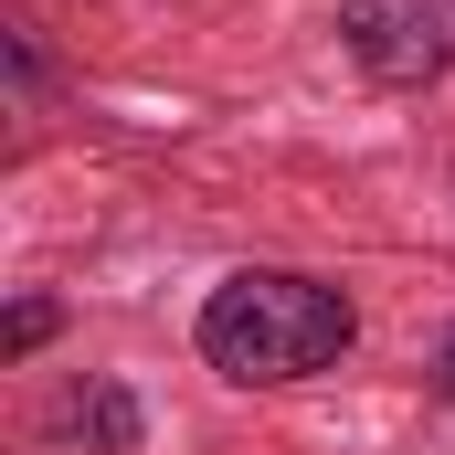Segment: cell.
Here are the masks:
<instances>
[{
  "label": "cell",
  "instance_id": "6da1fadb",
  "mask_svg": "<svg viewBox=\"0 0 455 455\" xmlns=\"http://www.w3.org/2000/svg\"><path fill=\"white\" fill-rule=\"evenodd\" d=\"M349 339H360L349 286L297 275V265H233L223 286L202 297V318H191V349H202L223 381H243V392L318 381V371L349 360Z\"/></svg>",
  "mask_w": 455,
  "mask_h": 455
},
{
  "label": "cell",
  "instance_id": "7a4b0ae2",
  "mask_svg": "<svg viewBox=\"0 0 455 455\" xmlns=\"http://www.w3.org/2000/svg\"><path fill=\"white\" fill-rule=\"evenodd\" d=\"M339 43L381 96H424L455 64V0H339Z\"/></svg>",
  "mask_w": 455,
  "mask_h": 455
},
{
  "label": "cell",
  "instance_id": "3957f363",
  "mask_svg": "<svg viewBox=\"0 0 455 455\" xmlns=\"http://www.w3.org/2000/svg\"><path fill=\"white\" fill-rule=\"evenodd\" d=\"M43 435L85 455H138V403H127V381H75V392H53Z\"/></svg>",
  "mask_w": 455,
  "mask_h": 455
},
{
  "label": "cell",
  "instance_id": "277c9868",
  "mask_svg": "<svg viewBox=\"0 0 455 455\" xmlns=\"http://www.w3.org/2000/svg\"><path fill=\"white\" fill-rule=\"evenodd\" d=\"M53 329H64V307H53V297H21V307H11V329H0V349H11V360H32Z\"/></svg>",
  "mask_w": 455,
  "mask_h": 455
},
{
  "label": "cell",
  "instance_id": "5b68a950",
  "mask_svg": "<svg viewBox=\"0 0 455 455\" xmlns=\"http://www.w3.org/2000/svg\"><path fill=\"white\" fill-rule=\"evenodd\" d=\"M445 392H455V349H445Z\"/></svg>",
  "mask_w": 455,
  "mask_h": 455
}]
</instances>
